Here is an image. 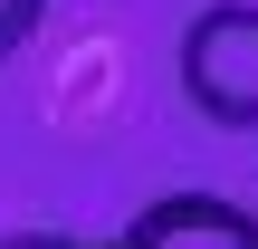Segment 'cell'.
<instances>
[{
	"label": "cell",
	"mask_w": 258,
	"mask_h": 249,
	"mask_svg": "<svg viewBox=\"0 0 258 249\" xmlns=\"http://www.w3.org/2000/svg\"><path fill=\"white\" fill-rule=\"evenodd\" d=\"M182 96L220 134H258V0H211L182 29Z\"/></svg>",
	"instance_id": "cell-1"
},
{
	"label": "cell",
	"mask_w": 258,
	"mask_h": 249,
	"mask_svg": "<svg viewBox=\"0 0 258 249\" xmlns=\"http://www.w3.org/2000/svg\"><path fill=\"white\" fill-rule=\"evenodd\" d=\"M105 249H258V211L220 192H153Z\"/></svg>",
	"instance_id": "cell-2"
},
{
	"label": "cell",
	"mask_w": 258,
	"mask_h": 249,
	"mask_svg": "<svg viewBox=\"0 0 258 249\" xmlns=\"http://www.w3.org/2000/svg\"><path fill=\"white\" fill-rule=\"evenodd\" d=\"M38 10H48V0H0V58H19V48H29Z\"/></svg>",
	"instance_id": "cell-3"
},
{
	"label": "cell",
	"mask_w": 258,
	"mask_h": 249,
	"mask_svg": "<svg viewBox=\"0 0 258 249\" xmlns=\"http://www.w3.org/2000/svg\"><path fill=\"white\" fill-rule=\"evenodd\" d=\"M0 249H67V240H57V230H10Z\"/></svg>",
	"instance_id": "cell-4"
},
{
	"label": "cell",
	"mask_w": 258,
	"mask_h": 249,
	"mask_svg": "<svg viewBox=\"0 0 258 249\" xmlns=\"http://www.w3.org/2000/svg\"><path fill=\"white\" fill-rule=\"evenodd\" d=\"M67 249H105V240H67Z\"/></svg>",
	"instance_id": "cell-5"
}]
</instances>
